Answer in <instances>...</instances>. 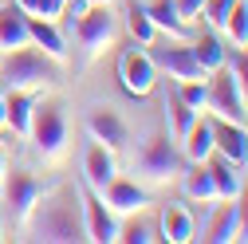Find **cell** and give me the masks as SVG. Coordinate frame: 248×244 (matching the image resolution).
Returning <instances> with one entry per match:
<instances>
[{"mask_svg":"<svg viewBox=\"0 0 248 244\" xmlns=\"http://www.w3.org/2000/svg\"><path fill=\"white\" fill-rule=\"evenodd\" d=\"M79 201H83V225H87V240H95V244H114V236H118V217L107 209V201H103L95 189H87Z\"/></svg>","mask_w":248,"mask_h":244,"instance_id":"7c38bea8","label":"cell"},{"mask_svg":"<svg viewBox=\"0 0 248 244\" xmlns=\"http://www.w3.org/2000/svg\"><path fill=\"white\" fill-rule=\"evenodd\" d=\"M0 189H4V209L12 213L20 225L32 217V209H36L40 197H44V185H40V177H36L32 169H4Z\"/></svg>","mask_w":248,"mask_h":244,"instance_id":"52a82bcc","label":"cell"},{"mask_svg":"<svg viewBox=\"0 0 248 244\" xmlns=\"http://www.w3.org/2000/svg\"><path fill=\"white\" fill-rule=\"evenodd\" d=\"M221 32L232 47H248V0H232V8L221 24Z\"/></svg>","mask_w":248,"mask_h":244,"instance_id":"4316f807","label":"cell"},{"mask_svg":"<svg viewBox=\"0 0 248 244\" xmlns=\"http://www.w3.org/2000/svg\"><path fill=\"white\" fill-rule=\"evenodd\" d=\"M225 67L232 71V79L240 83V91H244V99H248V47H236L232 55H225Z\"/></svg>","mask_w":248,"mask_h":244,"instance_id":"4dcf8cb0","label":"cell"},{"mask_svg":"<svg viewBox=\"0 0 248 244\" xmlns=\"http://www.w3.org/2000/svg\"><path fill=\"white\" fill-rule=\"evenodd\" d=\"M209 173H213V185H217V201H236V193L244 189V177H240V166H232L229 158L213 154L209 162Z\"/></svg>","mask_w":248,"mask_h":244,"instance_id":"ffe728a7","label":"cell"},{"mask_svg":"<svg viewBox=\"0 0 248 244\" xmlns=\"http://www.w3.org/2000/svg\"><path fill=\"white\" fill-rule=\"evenodd\" d=\"M4 169H8V154L0 150V181H4Z\"/></svg>","mask_w":248,"mask_h":244,"instance_id":"d590c367","label":"cell"},{"mask_svg":"<svg viewBox=\"0 0 248 244\" xmlns=\"http://www.w3.org/2000/svg\"><path fill=\"white\" fill-rule=\"evenodd\" d=\"M236 232H240L236 201H221V205L213 209V217L205 221L201 236H193V240H205V244H232V240H236Z\"/></svg>","mask_w":248,"mask_h":244,"instance_id":"9a60e30c","label":"cell"},{"mask_svg":"<svg viewBox=\"0 0 248 244\" xmlns=\"http://www.w3.org/2000/svg\"><path fill=\"white\" fill-rule=\"evenodd\" d=\"M75 40H79V47H83L87 59L110 51V47L118 44V20H114L110 4H91V8L75 20Z\"/></svg>","mask_w":248,"mask_h":244,"instance_id":"5b68a950","label":"cell"},{"mask_svg":"<svg viewBox=\"0 0 248 244\" xmlns=\"http://www.w3.org/2000/svg\"><path fill=\"white\" fill-rule=\"evenodd\" d=\"M229 8H232V0H205V4H201V16H205V24L213 28V32H221Z\"/></svg>","mask_w":248,"mask_h":244,"instance_id":"1f68e13d","label":"cell"},{"mask_svg":"<svg viewBox=\"0 0 248 244\" xmlns=\"http://www.w3.org/2000/svg\"><path fill=\"white\" fill-rule=\"evenodd\" d=\"M177 181H181V193L189 201H197V205H213L217 201V185H213V173H209L205 162H185Z\"/></svg>","mask_w":248,"mask_h":244,"instance_id":"ac0fdd59","label":"cell"},{"mask_svg":"<svg viewBox=\"0 0 248 244\" xmlns=\"http://www.w3.org/2000/svg\"><path fill=\"white\" fill-rule=\"evenodd\" d=\"M118 177V162H114V150H107L103 142H91L83 150V181H87V189H95L103 193L110 181Z\"/></svg>","mask_w":248,"mask_h":244,"instance_id":"5bb4252c","label":"cell"},{"mask_svg":"<svg viewBox=\"0 0 248 244\" xmlns=\"http://www.w3.org/2000/svg\"><path fill=\"white\" fill-rule=\"evenodd\" d=\"M158 240L166 244H185V240H193V213L185 209V205H162L158 209Z\"/></svg>","mask_w":248,"mask_h":244,"instance_id":"2e32d148","label":"cell"},{"mask_svg":"<svg viewBox=\"0 0 248 244\" xmlns=\"http://www.w3.org/2000/svg\"><path fill=\"white\" fill-rule=\"evenodd\" d=\"M87 4H114V0H87Z\"/></svg>","mask_w":248,"mask_h":244,"instance_id":"74e56055","label":"cell"},{"mask_svg":"<svg viewBox=\"0 0 248 244\" xmlns=\"http://www.w3.org/2000/svg\"><path fill=\"white\" fill-rule=\"evenodd\" d=\"M201 4H205V0H173V8H177V16H181L185 24L201 16Z\"/></svg>","mask_w":248,"mask_h":244,"instance_id":"836d02e7","label":"cell"},{"mask_svg":"<svg viewBox=\"0 0 248 244\" xmlns=\"http://www.w3.org/2000/svg\"><path fill=\"white\" fill-rule=\"evenodd\" d=\"M28 36H32V47H40L47 59H55V63H63V59H67V40L55 28V20L28 16Z\"/></svg>","mask_w":248,"mask_h":244,"instance_id":"e0dca14e","label":"cell"},{"mask_svg":"<svg viewBox=\"0 0 248 244\" xmlns=\"http://www.w3.org/2000/svg\"><path fill=\"white\" fill-rule=\"evenodd\" d=\"M193 122H197V110H193L189 103H181L177 91H173V95H166V126H170V138H173V142H181L185 130H189Z\"/></svg>","mask_w":248,"mask_h":244,"instance_id":"d4e9b609","label":"cell"},{"mask_svg":"<svg viewBox=\"0 0 248 244\" xmlns=\"http://www.w3.org/2000/svg\"><path fill=\"white\" fill-rule=\"evenodd\" d=\"M126 32L134 36L138 47H150V44H158V28H154L146 4H126Z\"/></svg>","mask_w":248,"mask_h":244,"instance_id":"484cf974","label":"cell"},{"mask_svg":"<svg viewBox=\"0 0 248 244\" xmlns=\"http://www.w3.org/2000/svg\"><path fill=\"white\" fill-rule=\"evenodd\" d=\"M114 240H122V244H154V240H158V225L142 221L138 213H134V217H122V225H118V236H114Z\"/></svg>","mask_w":248,"mask_h":244,"instance_id":"83f0119b","label":"cell"},{"mask_svg":"<svg viewBox=\"0 0 248 244\" xmlns=\"http://www.w3.org/2000/svg\"><path fill=\"white\" fill-rule=\"evenodd\" d=\"M177 146H181L185 162H209V158H213V126H209V118L197 114V122L185 130V138H181Z\"/></svg>","mask_w":248,"mask_h":244,"instance_id":"44dd1931","label":"cell"},{"mask_svg":"<svg viewBox=\"0 0 248 244\" xmlns=\"http://www.w3.org/2000/svg\"><path fill=\"white\" fill-rule=\"evenodd\" d=\"M177 95H181V103H189L197 114H205V107H209V79H193V83H177Z\"/></svg>","mask_w":248,"mask_h":244,"instance_id":"f546056e","label":"cell"},{"mask_svg":"<svg viewBox=\"0 0 248 244\" xmlns=\"http://www.w3.org/2000/svg\"><path fill=\"white\" fill-rule=\"evenodd\" d=\"M87 134H91V142H103L107 150H122L130 142V126L114 107H91L87 110Z\"/></svg>","mask_w":248,"mask_h":244,"instance_id":"30bf717a","label":"cell"},{"mask_svg":"<svg viewBox=\"0 0 248 244\" xmlns=\"http://www.w3.org/2000/svg\"><path fill=\"white\" fill-rule=\"evenodd\" d=\"M87 8H91V4H87V0H67V4H63V16H67V20L75 24V20H79V16L87 12Z\"/></svg>","mask_w":248,"mask_h":244,"instance_id":"e575fe53","label":"cell"},{"mask_svg":"<svg viewBox=\"0 0 248 244\" xmlns=\"http://www.w3.org/2000/svg\"><path fill=\"white\" fill-rule=\"evenodd\" d=\"M181 169H185V154L170 134H150L146 146L134 154V173L146 185H170L181 177Z\"/></svg>","mask_w":248,"mask_h":244,"instance_id":"3957f363","label":"cell"},{"mask_svg":"<svg viewBox=\"0 0 248 244\" xmlns=\"http://www.w3.org/2000/svg\"><path fill=\"white\" fill-rule=\"evenodd\" d=\"M32 110H36V95H28V91H8V95H4V126H8L12 134L28 138Z\"/></svg>","mask_w":248,"mask_h":244,"instance_id":"d6986e66","label":"cell"},{"mask_svg":"<svg viewBox=\"0 0 248 244\" xmlns=\"http://www.w3.org/2000/svg\"><path fill=\"white\" fill-rule=\"evenodd\" d=\"M32 36H28V16L12 4V8H0V47L4 51H16V47H28Z\"/></svg>","mask_w":248,"mask_h":244,"instance_id":"7402d4cb","label":"cell"},{"mask_svg":"<svg viewBox=\"0 0 248 244\" xmlns=\"http://www.w3.org/2000/svg\"><path fill=\"white\" fill-rule=\"evenodd\" d=\"M189 47H193V55H197V63L205 67V75H213V71H221V67H225L229 47H225V40L217 36V32H201Z\"/></svg>","mask_w":248,"mask_h":244,"instance_id":"cb8c5ba5","label":"cell"},{"mask_svg":"<svg viewBox=\"0 0 248 244\" xmlns=\"http://www.w3.org/2000/svg\"><path fill=\"white\" fill-rule=\"evenodd\" d=\"M146 12L154 20V28H158V36H170V40H185V36H189V32H185V20L173 8V0H150Z\"/></svg>","mask_w":248,"mask_h":244,"instance_id":"603a6c76","label":"cell"},{"mask_svg":"<svg viewBox=\"0 0 248 244\" xmlns=\"http://www.w3.org/2000/svg\"><path fill=\"white\" fill-rule=\"evenodd\" d=\"M150 59H154V67H158V75H170L173 83L209 79V75H205V67L197 63L193 47L185 44V40H173V47H170V44H162V47H154V44H150Z\"/></svg>","mask_w":248,"mask_h":244,"instance_id":"ba28073f","label":"cell"},{"mask_svg":"<svg viewBox=\"0 0 248 244\" xmlns=\"http://www.w3.org/2000/svg\"><path fill=\"white\" fill-rule=\"evenodd\" d=\"M0 75H4L8 91H28V95H40V91L59 83L55 59H47L40 47H16L8 59H0Z\"/></svg>","mask_w":248,"mask_h":244,"instance_id":"7a4b0ae2","label":"cell"},{"mask_svg":"<svg viewBox=\"0 0 248 244\" xmlns=\"http://www.w3.org/2000/svg\"><path fill=\"white\" fill-rule=\"evenodd\" d=\"M0 240H4V236H0Z\"/></svg>","mask_w":248,"mask_h":244,"instance_id":"ab89813d","label":"cell"},{"mask_svg":"<svg viewBox=\"0 0 248 244\" xmlns=\"http://www.w3.org/2000/svg\"><path fill=\"white\" fill-rule=\"evenodd\" d=\"M236 217H240V232H236V240H248V185L236 193Z\"/></svg>","mask_w":248,"mask_h":244,"instance_id":"d6a6232c","label":"cell"},{"mask_svg":"<svg viewBox=\"0 0 248 244\" xmlns=\"http://www.w3.org/2000/svg\"><path fill=\"white\" fill-rule=\"evenodd\" d=\"M209 126H213V154H221L229 158L232 166H248V130H244V122H229V118H209Z\"/></svg>","mask_w":248,"mask_h":244,"instance_id":"8fae6325","label":"cell"},{"mask_svg":"<svg viewBox=\"0 0 248 244\" xmlns=\"http://www.w3.org/2000/svg\"><path fill=\"white\" fill-rule=\"evenodd\" d=\"M0 130H4V95H0Z\"/></svg>","mask_w":248,"mask_h":244,"instance_id":"8d00e7d4","label":"cell"},{"mask_svg":"<svg viewBox=\"0 0 248 244\" xmlns=\"http://www.w3.org/2000/svg\"><path fill=\"white\" fill-rule=\"evenodd\" d=\"M205 114L229 118V122H244L248 118V99H244V91H240V83L232 79L229 67L209 75V107H205Z\"/></svg>","mask_w":248,"mask_h":244,"instance_id":"8992f818","label":"cell"},{"mask_svg":"<svg viewBox=\"0 0 248 244\" xmlns=\"http://www.w3.org/2000/svg\"><path fill=\"white\" fill-rule=\"evenodd\" d=\"M28 142L36 146V154L44 162H59V158H63V150H67V118H63V107L36 103L32 126H28Z\"/></svg>","mask_w":248,"mask_h":244,"instance_id":"277c9868","label":"cell"},{"mask_svg":"<svg viewBox=\"0 0 248 244\" xmlns=\"http://www.w3.org/2000/svg\"><path fill=\"white\" fill-rule=\"evenodd\" d=\"M24 16H40V20H59L67 0H12Z\"/></svg>","mask_w":248,"mask_h":244,"instance_id":"f1b7e54d","label":"cell"},{"mask_svg":"<svg viewBox=\"0 0 248 244\" xmlns=\"http://www.w3.org/2000/svg\"><path fill=\"white\" fill-rule=\"evenodd\" d=\"M28 240H44V244H79L87 240L83 225V201L71 189H55L51 197L44 193L40 205L32 209V217L24 221Z\"/></svg>","mask_w":248,"mask_h":244,"instance_id":"6da1fadb","label":"cell"},{"mask_svg":"<svg viewBox=\"0 0 248 244\" xmlns=\"http://www.w3.org/2000/svg\"><path fill=\"white\" fill-rule=\"evenodd\" d=\"M118 83L134 99L154 95V87H158V67H154L150 51H142V47H126L118 55Z\"/></svg>","mask_w":248,"mask_h":244,"instance_id":"9c48e42d","label":"cell"},{"mask_svg":"<svg viewBox=\"0 0 248 244\" xmlns=\"http://www.w3.org/2000/svg\"><path fill=\"white\" fill-rule=\"evenodd\" d=\"M99 197L107 201V209L114 213L118 221H122V217H134V213H142V209L150 205V193L138 185V181H126V177H114Z\"/></svg>","mask_w":248,"mask_h":244,"instance_id":"4fadbf2b","label":"cell"},{"mask_svg":"<svg viewBox=\"0 0 248 244\" xmlns=\"http://www.w3.org/2000/svg\"><path fill=\"white\" fill-rule=\"evenodd\" d=\"M0 59H4V47H0Z\"/></svg>","mask_w":248,"mask_h":244,"instance_id":"f35d334b","label":"cell"}]
</instances>
